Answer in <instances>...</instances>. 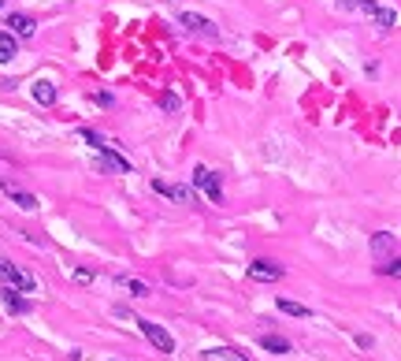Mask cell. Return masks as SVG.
Here are the masks:
<instances>
[{"instance_id":"obj_22","label":"cell","mask_w":401,"mask_h":361,"mask_svg":"<svg viewBox=\"0 0 401 361\" xmlns=\"http://www.w3.org/2000/svg\"><path fill=\"white\" fill-rule=\"evenodd\" d=\"M93 101H97V105H105V108H112V94H97Z\"/></svg>"},{"instance_id":"obj_1","label":"cell","mask_w":401,"mask_h":361,"mask_svg":"<svg viewBox=\"0 0 401 361\" xmlns=\"http://www.w3.org/2000/svg\"><path fill=\"white\" fill-rule=\"evenodd\" d=\"M138 328H141V335H145L160 354H175V339H171V331H167V328L152 324V320H138Z\"/></svg>"},{"instance_id":"obj_7","label":"cell","mask_w":401,"mask_h":361,"mask_svg":"<svg viewBox=\"0 0 401 361\" xmlns=\"http://www.w3.org/2000/svg\"><path fill=\"white\" fill-rule=\"evenodd\" d=\"M0 302H4V309H8V313H15V317L30 313V302H27V298H19V291H15V287H0Z\"/></svg>"},{"instance_id":"obj_17","label":"cell","mask_w":401,"mask_h":361,"mask_svg":"<svg viewBox=\"0 0 401 361\" xmlns=\"http://www.w3.org/2000/svg\"><path fill=\"white\" fill-rule=\"evenodd\" d=\"M279 309H282V313H290V317H313V309H308V305L290 302V298H279Z\"/></svg>"},{"instance_id":"obj_23","label":"cell","mask_w":401,"mask_h":361,"mask_svg":"<svg viewBox=\"0 0 401 361\" xmlns=\"http://www.w3.org/2000/svg\"><path fill=\"white\" fill-rule=\"evenodd\" d=\"M0 8H4V0H0Z\"/></svg>"},{"instance_id":"obj_3","label":"cell","mask_w":401,"mask_h":361,"mask_svg":"<svg viewBox=\"0 0 401 361\" xmlns=\"http://www.w3.org/2000/svg\"><path fill=\"white\" fill-rule=\"evenodd\" d=\"M0 279H8V287H15V291H34V276L22 272L19 265L4 261V257H0Z\"/></svg>"},{"instance_id":"obj_12","label":"cell","mask_w":401,"mask_h":361,"mask_svg":"<svg viewBox=\"0 0 401 361\" xmlns=\"http://www.w3.org/2000/svg\"><path fill=\"white\" fill-rule=\"evenodd\" d=\"M34 101L37 105H56V86L48 79H37L34 82Z\"/></svg>"},{"instance_id":"obj_13","label":"cell","mask_w":401,"mask_h":361,"mask_svg":"<svg viewBox=\"0 0 401 361\" xmlns=\"http://www.w3.org/2000/svg\"><path fill=\"white\" fill-rule=\"evenodd\" d=\"M261 350L268 354H290V339H282V335H261Z\"/></svg>"},{"instance_id":"obj_16","label":"cell","mask_w":401,"mask_h":361,"mask_svg":"<svg viewBox=\"0 0 401 361\" xmlns=\"http://www.w3.org/2000/svg\"><path fill=\"white\" fill-rule=\"evenodd\" d=\"M15 60V34H0V63H11Z\"/></svg>"},{"instance_id":"obj_10","label":"cell","mask_w":401,"mask_h":361,"mask_svg":"<svg viewBox=\"0 0 401 361\" xmlns=\"http://www.w3.org/2000/svg\"><path fill=\"white\" fill-rule=\"evenodd\" d=\"M8 30L15 34V37H34L37 23H34L30 15H8Z\"/></svg>"},{"instance_id":"obj_4","label":"cell","mask_w":401,"mask_h":361,"mask_svg":"<svg viewBox=\"0 0 401 361\" xmlns=\"http://www.w3.org/2000/svg\"><path fill=\"white\" fill-rule=\"evenodd\" d=\"M249 279H256V283H279L282 279V265L268 261V257H256V261L249 265Z\"/></svg>"},{"instance_id":"obj_18","label":"cell","mask_w":401,"mask_h":361,"mask_svg":"<svg viewBox=\"0 0 401 361\" xmlns=\"http://www.w3.org/2000/svg\"><path fill=\"white\" fill-rule=\"evenodd\" d=\"M379 272H383V276L401 279V257H394V261H383V265H379Z\"/></svg>"},{"instance_id":"obj_21","label":"cell","mask_w":401,"mask_h":361,"mask_svg":"<svg viewBox=\"0 0 401 361\" xmlns=\"http://www.w3.org/2000/svg\"><path fill=\"white\" fill-rule=\"evenodd\" d=\"M74 279H79V283H89V279H93V272H86V268H74Z\"/></svg>"},{"instance_id":"obj_15","label":"cell","mask_w":401,"mask_h":361,"mask_svg":"<svg viewBox=\"0 0 401 361\" xmlns=\"http://www.w3.org/2000/svg\"><path fill=\"white\" fill-rule=\"evenodd\" d=\"M390 250H394V239L386 235V231H375V235H372V253L375 257H386Z\"/></svg>"},{"instance_id":"obj_19","label":"cell","mask_w":401,"mask_h":361,"mask_svg":"<svg viewBox=\"0 0 401 361\" xmlns=\"http://www.w3.org/2000/svg\"><path fill=\"white\" fill-rule=\"evenodd\" d=\"M123 287H131L134 294H149V283H141V279H131V276H123Z\"/></svg>"},{"instance_id":"obj_11","label":"cell","mask_w":401,"mask_h":361,"mask_svg":"<svg viewBox=\"0 0 401 361\" xmlns=\"http://www.w3.org/2000/svg\"><path fill=\"white\" fill-rule=\"evenodd\" d=\"M100 153H105V157L97 160V167H112V172H123V175L131 172V164H126L119 153H112V146H100Z\"/></svg>"},{"instance_id":"obj_2","label":"cell","mask_w":401,"mask_h":361,"mask_svg":"<svg viewBox=\"0 0 401 361\" xmlns=\"http://www.w3.org/2000/svg\"><path fill=\"white\" fill-rule=\"evenodd\" d=\"M193 186L197 190H204V194H209V201H223V186H219V175L216 172H209V167H193Z\"/></svg>"},{"instance_id":"obj_8","label":"cell","mask_w":401,"mask_h":361,"mask_svg":"<svg viewBox=\"0 0 401 361\" xmlns=\"http://www.w3.org/2000/svg\"><path fill=\"white\" fill-rule=\"evenodd\" d=\"M360 8H364V11H368V15H372L375 23H379L383 30H386V27H394V11H390V8H379L375 0H360Z\"/></svg>"},{"instance_id":"obj_14","label":"cell","mask_w":401,"mask_h":361,"mask_svg":"<svg viewBox=\"0 0 401 361\" xmlns=\"http://www.w3.org/2000/svg\"><path fill=\"white\" fill-rule=\"evenodd\" d=\"M204 361H249L235 346H216V350H204Z\"/></svg>"},{"instance_id":"obj_5","label":"cell","mask_w":401,"mask_h":361,"mask_svg":"<svg viewBox=\"0 0 401 361\" xmlns=\"http://www.w3.org/2000/svg\"><path fill=\"white\" fill-rule=\"evenodd\" d=\"M152 190H157L160 198H171L178 205H193V194L186 186H178V183H167V179H152Z\"/></svg>"},{"instance_id":"obj_20","label":"cell","mask_w":401,"mask_h":361,"mask_svg":"<svg viewBox=\"0 0 401 361\" xmlns=\"http://www.w3.org/2000/svg\"><path fill=\"white\" fill-rule=\"evenodd\" d=\"M160 105H164L167 112H175V108H178V97H175V94H164V97H160Z\"/></svg>"},{"instance_id":"obj_6","label":"cell","mask_w":401,"mask_h":361,"mask_svg":"<svg viewBox=\"0 0 401 361\" xmlns=\"http://www.w3.org/2000/svg\"><path fill=\"white\" fill-rule=\"evenodd\" d=\"M0 190H4V194H8L11 201H15L19 209H27V213H34V209H37V198H34V194H27L22 186H15L11 179H0Z\"/></svg>"},{"instance_id":"obj_9","label":"cell","mask_w":401,"mask_h":361,"mask_svg":"<svg viewBox=\"0 0 401 361\" xmlns=\"http://www.w3.org/2000/svg\"><path fill=\"white\" fill-rule=\"evenodd\" d=\"M178 23H183L186 30H193V34H209V37H216V27H212V23L204 19V15H193V11H186V15L178 19Z\"/></svg>"}]
</instances>
